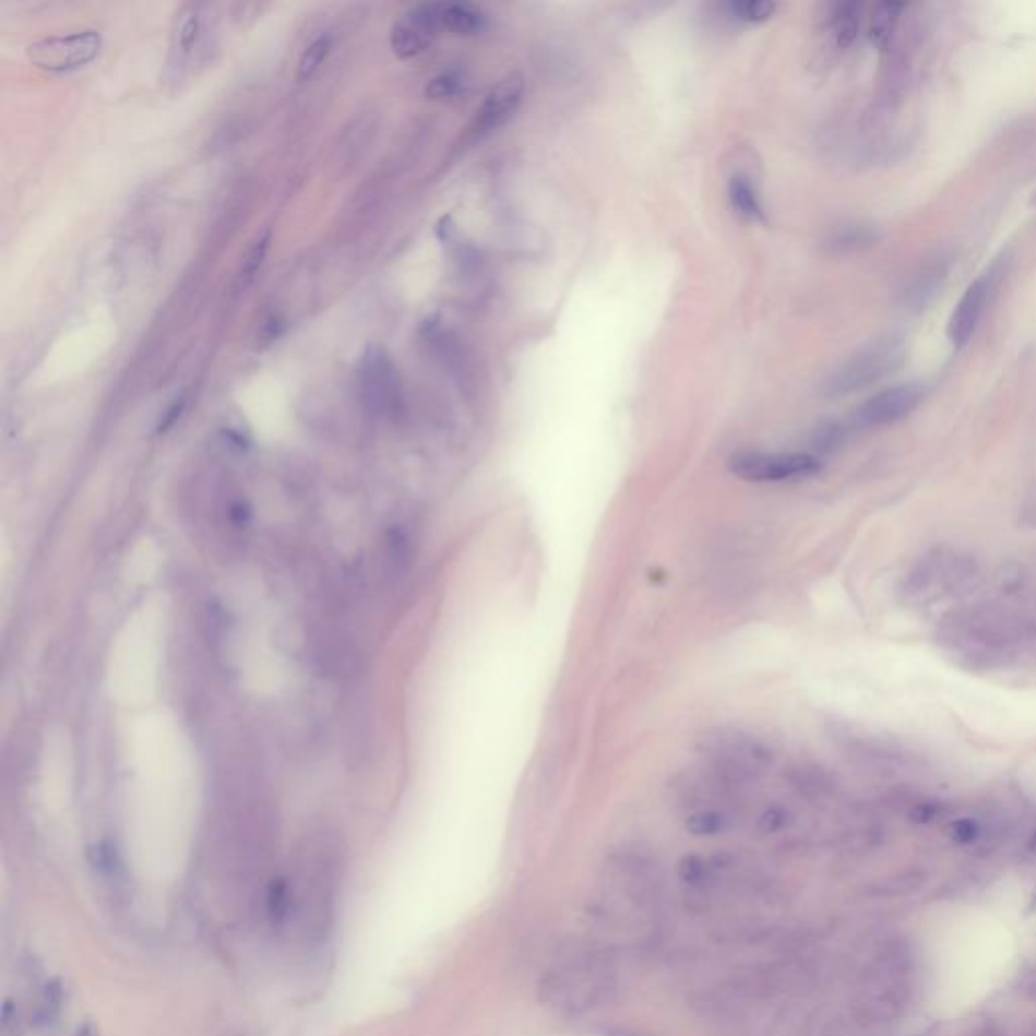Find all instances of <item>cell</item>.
<instances>
[{"label":"cell","mask_w":1036,"mask_h":1036,"mask_svg":"<svg viewBox=\"0 0 1036 1036\" xmlns=\"http://www.w3.org/2000/svg\"><path fill=\"white\" fill-rule=\"evenodd\" d=\"M616 992L614 967L604 952L575 945L540 981V998L569 1012L606 1004Z\"/></svg>","instance_id":"1"},{"label":"cell","mask_w":1036,"mask_h":1036,"mask_svg":"<svg viewBox=\"0 0 1036 1036\" xmlns=\"http://www.w3.org/2000/svg\"><path fill=\"white\" fill-rule=\"evenodd\" d=\"M727 468L735 478L751 484H784L810 480L822 472V462L812 454H784L741 450L733 452Z\"/></svg>","instance_id":"2"},{"label":"cell","mask_w":1036,"mask_h":1036,"mask_svg":"<svg viewBox=\"0 0 1036 1036\" xmlns=\"http://www.w3.org/2000/svg\"><path fill=\"white\" fill-rule=\"evenodd\" d=\"M978 577L974 561L967 557L936 551L913 567L905 580V594L913 599H938L964 592Z\"/></svg>","instance_id":"3"},{"label":"cell","mask_w":1036,"mask_h":1036,"mask_svg":"<svg viewBox=\"0 0 1036 1036\" xmlns=\"http://www.w3.org/2000/svg\"><path fill=\"white\" fill-rule=\"evenodd\" d=\"M701 751L718 774L731 779L755 777L770 763V751L758 739L741 731L717 729L701 739Z\"/></svg>","instance_id":"4"},{"label":"cell","mask_w":1036,"mask_h":1036,"mask_svg":"<svg viewBox=\"0 0 1036 1036\" xmlns=\"http://www.w3.org/2000/svg\"><path fill=\"white\" fill-rule=\"evenodd\" d=\"M99 49L102 35L97 31H80L31 43L27 57L33 66L41 70L66 73L92 63Z\"/></svg>","instance_id":"5"},{"label":"cell","mask_w":1036,"mask_h":1036,"mask_svg":"<svg viewBox=\"0 0 1036 1036\" xmlns=\"http://www.w3.org/2000/svg\"><path fill=\"white\" fill-rule=\"evenodd\" d=\"M360 395L365 405L381 415L400 414L401 385L391 360L381 348H369L359 367Z\"/></svg>","instance_id":"6"},{"label":"cell","mask_w":1036,"mask_h":1036,"mask_svg":"<svg viewBox=\"0 0 1036 1036\" xmlns=\"http://www.w3.org/2000/svg\"><path fill=\"white\" fill-rule=\"evenodd\" d=\"M901 360V348L895 343H879L848 360L843 369L832 374L830 395H844L867 388L889 373Z\"/></svg>","instance_id":"7"},{"label":"cell","mask_w":1036,"mask_h":1036,"mask_svg":"<svg viewBox=\"0 0 1036 1036\" xmlns=\"http://www.w3.org/2000/svg\"><path fill=\"white\" fill-rule=\"evenodd\" d=\"M442 31L440 2L419 4L395 23L391 33V47L401 59H412L424 53Z\"/></svg>","instance_id":"8"},{"label":"cell","mask_w":1036,"mask_h":1036,"mask_svg":"<svg viewBox=\"0 0 1036 1036\" xmlns=\"http://www.w3.org/2000/svg\"><path fill=\"white\" fill-rule=\"evenodd\" d=\"M924 393L926 391L919 383H905L881 391L862 403V407L855 414V421L860 428H881L895 424L912 414L924 400Z\"/></svg>","instance_id":"9"},{"label":"cell","mask_w":1036,"mask_h":1036,"mask_svg":"<svg viewBox=\"0 0 1036 1036\" xmlns=\"http://www.w3.org/2000/svg\"><path fill=\"white\" fill-rule=\"evenodd\" d=\"M525 96V82L521 75L512 73L498 83L497 87L486 96L483 106L476 110L472 120L471 134L474 139H484L490 132L507 124L519 110Z\"/></svg>","instance_id":"10"},{"label":"cell","mask_w":1036,"mask_h":1036,"mask_svg":"<svg viewBox=\"0 0 1036 1036\" xmlns=\"http://www.w3.org/2000/svg\"><path fill=\"white\" fill-rule=\"evenodd\" d=\"M990 276H981L967 288L966 294L962 296L960 305L955 306L954 314L950 320V338L957 348L967 345L972 334L978 326L984 306L990 294Z\"/></svg>","instance_id":"11"},{"label":"cell","mask_w":1036,"mask_h":1036,"mask_svg":"<svg viewBox=\"0 0 1036 1036\" xmlns=\"http://www.w3.org/2000/svg\"><path fill=\"white\" fill-rule=\"evenodd\" d=\"M440 19L443 31L462 37L478 35L486 27V14L468 2H440Z\"/></svg>","instance_id":"12"},{"label":"cell","mask_w":1036,"mask_h":1036,"mask_svg":"<svg viewBox=\"0 0 1036 1036\" xmlns=\"http://www.w3.org/2000/svg\"><path fill=\"white\" fill-rule=\"evenodd\" d=\"M729 201H731L735 213L741 219L751 223L763 222V207H761L760 197L746 177H741V175L733 177L731 182H729Z\"/></svg>","instance_id":"13"},{"label":"cell","mask_w":1036,"mask_h":1036,"mask_svg":"<svg viewBox=\"0 0 1036 1036\" xmlns=\"http://www.w3.org/2000/svg\"><path fill=\"white\" fill-rule=\"evenodd\" d=\"M858 23H860V7L855 2L838 4L834 13L830 16V27L834 33V39L838 47H848L857 37Z\"/></svg>","instance_id":"14"},{"label":"cell","mask_w":1036,"mask_h":1036,"mask_svg":"<svg viewBox=\"0 0 1036 1036\" xmlns=\"http://www.w3.org/2000/svg\"><path fill=\"white\" fill-rule=\"evenodd\" d=\"M684 829L689 830L694 836H715L729 829V815L721 812L717 808H699L692 814H689Z\"/></svg>","instance_id":"15"},{"label":"cell","mask_w":1036,"mask_h":1036,"mask_svg":"<svg viewBox=\"0 0 1036 1036\" xmlns=\"http://www.w3.org/2000/svg\"><path fill=\"white\" fill-rule=\"evenodd\" d=\"M270 241H272V234H270V231H263L262 236L258 237V239L253 241V246L249 248L248 255L243 258V265H241V270H239V276H237L239 288L246 290L249 284L258 276L263 260H265V253H267V249H270Z\"/></svg>","instance_id":"16"},{"label":"cell","mask_w":1036,"mask_h":1036,"mask_svg":"<svg viewBox=\"0 0 1036 1036\" xmlns=\"http://www.w3.org/2000/svg\"><path fill=\"white\" fill-rule=\"evenodd\" d=\"M331 35H320L314 41L310 43V45L306 47L305 53H302L300 66H298V80L305 82L308 78H312L314 71L319 70L320 66H322V61L331 53Z\"/></svg>","instance_id":"17"},{"label":"cell","mask_w":1036,"mask_h":1036,"mask_svg":"<svg viewBox=\"0 0 1036 1036\" xmlns=\"http://www.w3.org/2000/svg\"><path fill=\"white\" fill-rule=\"evenodd\" d=\"M775 11L777 7L770 0H741L729 4L731 16L743 23H765L774 16Z\"/></svg>","instance_id":"18"},{"label":"cell","mask_w":1036,"mask_h":1036,"mask_svg":"<svg viewBox=\"0 0 1036 1036\" xmlns=\"http://www.w3.org/2000/svg\"><path fill=\"white\" fill-rule=\"evenodd\" d=\"M464 73L457 70H448L436 75L426 87V96L431 99H450L456 97L464 87Z\"/></svg>","instance_id":"19"},{"label":"cell","mask_w":1036,"mask_h":1036,"mask_svg":"<svg viewBox=\"0 0 1036 1036\" xmlns=\"http://www.w3.org/2000/svg\"><path fill=\"white\" fill-rule=\"evenodd\" d=\"M61 1002H63L61 984L57 980L49 981V984L45 986L41 1000H39L37 1023L45 1024V1026L56 1023V1019L59 1016V1012H61Z\"/></svg>","instance_id":"20"},{"label":"cell","mask_w":1036,"mask_h":1036,"mask_svg":"<svg viewBox=\"0 0 1036 1036\" xmlns=\"http://www.w3.org/2000/svg\"><path fill=\"white\" fill-rule=\"evenodd\" d=\"M267 915L272 919V924H282L288 915V905H290V898H288V889L286 884L282 881H276V883L270 886V893H267Z\"/></svg>","instance_id":"21"},{"label":"cell","mask_w":1036,"mask_h":1036,"mask_svg":"<svg viewBox=\"0 0 1036 1036\" xmlns=\"http://www.w3.org/2000/svg\"><path fill=\"white\" fill-rule=\"evenodd\" d=\"M898 4H883L877 14L872 16L871 25V39L877 43V45H883L886 39H889V33H891V25L895 21V13H897Z\"/></svg>","instance_id":"22"},{"label":"cell","mask_w":1036,"mask_h":1036,"mask_svg":"<svg viewBox=\"0 0 1036 1036\" xmlns=\"http://www.w3.org/2000/svg\"><path fill=\"white\" fill-rule=\"evenodd\" d=\"M197 37H199V19L197 14H187L177 33V47L182 56H187L193 49Z\"/></svg>","instance_id":"23"},{"label":"cell","mask_w":1036,"mask_h":1036,"mask_svg":"<svg viewBox=\"0 0 1036 1036\" xmlns=\"http://www.w3.org/2000/svg\"><path fill=\"white\" fill-rule=\"evenodd\" d=\"M952 836L955 843L974 844L981 836V826L974 818H960L952 826Z\"/></svg>","instance_id":"24"},{"label":"cell","mask_w":1036,"mask_h":1036,"mask_svg":"<svg viewBox=\"0 0 1036 1036\" xmlns=\"http://www.w3.org/2000/svg\"><path fill=\"white\" fill-rule=\"evenodd\" d=\"M184 407H187V400H184V397H177V400L172 401V403L168 405V409H166L165 415L160 417V426H158V431H166V429L170 428L172 424H177V421H179L180 415H182V412H184Z\"/></svg>","instance_id":"25"},{"label":"cell","mask_w":1036,"mask_h":1036,"mask_svg":"<svg viewBox=\"0 0 1036 1036\" xmlns=\"http://www.w3.org/2000/svg\"><path fill=\"white\" fill-rule=\"evenodd\" d=\"M604 1036H652L642 1033V1031H636V1028H630V1026H611V1028H606Z\"/></svg>","instance_id":"26"},{"label":"cell","mask_w":1036,"mask_h":1036,"mask_svg":"<svg viewBox=\"0 0 1036 1036\" xmlns=\"http://www.w3.org/2000/svg\"><path fill=\"white\" fill-rule=\"evenodd\" d=\"M78 1036H97L96 1028L92 1024H85L78 1031Z\"/></svg>","instance_id":"27"},{"label":"cell","mask_w":1036,"mask_h":1036,"mask_svg":"<svg viewBox=\"0 0 1036 1036\" xmlns=\"http://www.w3.org/2000/svg\"><path fill=\"white\" fill-rule=\"evenodd\" d=\"M1028 990H1031V995L1035 996L1036 998V972L1035 974H1033V976H1031V984H1028Z\"/></svg>","instance_id":"28"}]
</instances>
